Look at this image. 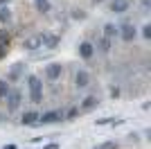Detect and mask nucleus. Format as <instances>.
<instances>
[{"instance_id": "1", "label": "nucleus", "mask_w": 151, "mask_h": 149, "mask_svg": "<svg viewBox=\"0 0 151 149\" xmlns=\"http://www.w3.org/2000/svg\"><path fill=\"white\" fill-rule=\"evenodd\" d=\"M29 97H32L34 104H38V102L43 99V84H41V79L34 77V74L29 77Z\"/></svg>"}, {"instance_id": "2", "label": "nucleus", "mask_w": 151, "mask_h": 149, "mask_svg": "<svg viewBox=\"0 0 151 149\" xmlns=\"http://www.w3.org/2000/svg\"><path fill=\"white\" fill-rule=\"evenodd\" d=\"M38 120H41L43 124L59 122V120H63V111H50V113H43V115H38Z\"/></svg>"}, {"instance_id": "3", "label": "nucleus", "mask_w": 151, "mask_h": 149, "mask_svg": "<svg viewBox=\"0 0 151 149\" xmlns=\"http://www.w3.org/2000/svg\"><path fill=\"white\" fill-rule=\"evenodd\" d=\"M57 45H59V36H54V34H41V48L54 50Z\"/></svg>"}, {"instance_id": "4", "label": "nucleus", "mask_w": 151, "mask_h": 149, "mask_svg": "<svg viewBox=\"0 0 151 149\" xmlns=\"http://www.w3.org/2000/svg\"><path fill=\"white\" fill-rule=\"evenodd\" d=\"M117 32H120V36L124 38V41H133V38H135V34H138L133 25H122V27H120Z\"/></svg>"}, {"instance_id": "5", "label": "nucleus", "mask_w": 151, "mask_h": 149, "mask_svg": "<svg viewBox=\"0 0 151 149\" xmlns=\"http://www.w3.org/2000/svg\"><path fill=\"white\" fill-rule=\"evenodd\" d=\"M7 102H9V111H16L20 104V93L18 90H9L7 93Z\"/></svg>"}, {"instance_id": "6", "label": "nucleus", "mask_w": 151, "mask_h": 149, "mask_svg": "<svg viewBox=\"0 0 151 149\" xmlns=\"http://www.w3.org/2000/svg\"><path fill=\"white\" fill-rule=\"evenodd\" d=\"M45 74H47V79H59V77H61V66H59V63H50V66H47V68H45Z\"/></svg>"}, {"instance_id": "7", "label": "nucleus", "mask_w": 151, "mask_h": 149, "mask_svg": "<svg viewBox=\"0 0 151 149\" xmlns=\"http://www.w3.org/2000/svg\"><path fill=\"white\" fill-rule=\"evenodd\" d=\"M23 48H25V50H38V48H41V34H36V36H29V38H25Z\"/></svg>"}, {"instance_id": "8", "label": "nucleus", "mask_w": 151, "mask_h": 149, "mask_svg": "<svg viewBox=\"0 0 151 149\" xmlns=\"http://www.w3.org/2000/svg\"><path fill=\"white\" fill-rule=\"evenodd\" d=\"M111 9H113L115 14H124L126 9H129V0H113Z\"/></svg>"}, {"instance_id": "9", "label": "nucleus", "mask_w": 151, "mask_h": 149, "mask_svg": "<svg viewBox=\"0 0 151 149\" xmlns=\"http://www.w3.org/2000/svg\"><path fill=\"white\" fill-rule=\"evenodd\" d=\"M93 52H95V48H93V43H88V41L79 45V54H81L83 59H90V56H93Z\"/></svg>"}, {"instance_id": "10", "label": "nucleus", "mask_w": 151, "mask_h": 149, "mask_svg": "<svg viewBox=\"0 0 151 149\" xmlns=\"http://www.w3.org/2000/svg\"><path fill=\"white\" fill-rule=\"evenodd\" d=\"M88 86V72L86 70H79L77 72V88H86Z\"/></svg>"}, {"instance_id": "11", "label": "nucleus", "mask_w": 151, "mask_h": 149, "mask_svg": "<svg viewBox=\"0 0 151 149\" xmlns=\"http://www.w3.org/2000/svg\"><path fill=\"white\" fill-rule=\"evenodd\" d=\"M36 122H38V113L27 111L25 115H23V124H27V127H32V124H36Z\"/></svg>"}, {"instance_id": "12", "label": "nucleus", "mask_w": 151, "mask_h": 149, "mask_svg": "<svg viewBox=\"0 0 151 149\" xmlns=\"http://www.w3.org/2000/svg\"><path fill=\"white\" fill-rule=\"evenodd\" d=\"M95 106H97V97L90 95V97H86L81 102V111H90V108H95Z\"/></svg>"}, {"instance_id": "13", "label": "nucleus", "mask_w": 151, "mask_h": 149, "mask_svg": "<svg viewBox=\"0 0 151 149\" xmlns=\"http://www.w3.org/2000/svg\"><path fill=\"white\" fill-rule=\"evenodd\" d=\"M97 48H99L101 52H111V38H106V36H101L99 41H97Z\"/></svg>"}, {"instance_id": "14", "label": "nucleus", "mask_w": 151, "mask_h": 149, "mask_svg": "<svg viewBox=\"0 0 151 149\" xmlns=\"http://www.w3.org/2000/svg\"><path fill=\"white\" fill-rule=\"evenodd\" d=\"M34 5H36L38 12H50V0H34Z\"/></svg>"}, {"instance_id": "15", "label": "nucleus", "mask_w": 151, "mask_h": 149, "mask_svg": "<svg viewBox=\"0 0 151 149\" xmlns=\"http://www.w3.org/2000/svg\"><path fill=\"white\" fill-rule=\"evenodd\" d=\"M9 18H12V12L7 7H0V23H9Z\"/></svg>"}, {"instance_id": "16", "label": "nucleus", "mask_w": 151, "mask_h": 149, "mask_svg": "<svg viewBox=\"0 0 151 149\" xmlns=\"http://www.w3.org/2000/svg\"><path fill=\"white\" fill-rule=\"evenodd\" d=\"M115 34H117V27L108 23L106 27H104V36H106V38H111V36H115Z\"/></svg>"}, {"instance_id": "17", "label": "nucleus", "mask_w": 151, "mask_h": 149, "mask_svg": "<svg viewBox=\"0 0 151 149\" xmlns=\"http://www.w3.org/2000/svg\"><path fill=\"white\" fill-rule=\"evenodd\" d=\"M9 90H12V88H9V84L0 79V97H7V93H9Z\"/></svg>"}, {"instance_id": "18", "label": "nucleus", "mask_w": 151, "mask_h": 149, "mask_svg": "<svg viewBox=\"0 0 151 149\" xmlns=\"http://www.w3.org/2000/svg\"><path fill=\"white\" fill-rule=\"evenodd\" d=\"M142 36H145V38H151V25H145V27H142Z\"/></svg>"}, {"instance_id": "19", "label": "nucleus", "mask_w": 151, "mask_h": 149, "mask_svg": "<svg viewBox=\"0 0 151 149\" xmlns=\"http://www.w3.org/2000/svg\"><path fill=\"white\" fill-rule=\"evenodd\" d=\"M77 113H79V108H70V111H68V120L77 118Z\"/></svg>"}, {"instance_id": "20", "label": "nucleus", "mask_w": 151, "mask_h": 149, "mask_svg": "<svg viewBox=\"0 0 151 149\" xmlns=\"http://www.w3.org/2000/svg\"><path fill=\"white\" fill-rule=\"evenodd\" d=\"M113 122V118H101V120H97V124H111Z\"/></svg>"}, {"instance_id": "21", "label": "nucleus", "mask_w": 151, "mask_h": 149, "mask_svg": "<svg viewBox=\"0 0 151 149\" xmlns=\"http://www.w3.org/2000/svg\"><path fill=\"white\" fill-rule=\"evenodd\" d=\"M101 149H115V145L113 142H104V145H101Z\"/></svg>"}, {"instance_id": "22", "label": "nucleus", "mask_w": 151, "mask_h": 149, "mask_svg": "<svg viewBox=\"0 0 151 149\" xmlns=\"http://www.w3.org/2000/svg\"><path fill=\"white\" fill-rule=\"evenodd\" d=\"M45 149H59V147H57V142H52V145H47Z\"/></svg>"}, {"instance_id": "23", "label": "nucleus", "mask_w": 151, "mask_h": 149, "mask_svg": "<svg viewBox=\"0 0 151 149\" xmlns=\"http://www.w3.org/2000/svg\"><path fill=\"white\" fill-rule=\"evenodd\" d=\"M5 149H16V145H9V147H5Z\"/></svg>"}, {"instance_id": "24", "label": "nucleus", "mask_w": 151, "mask_h": 149, "mask_svg": "<svg viewBox=\"0 0 151 149\" xmlns=\"http://www.w3.org/2000/svg\"><path fill=\"white\" fill-rule=\"evenodd\" d=\"M5 2H9V0H0V7H2V5H5Z\"/></svg>"}, {"instance_id": "25", "label": "nucleus", "mask_w": 151, "mask_h": 149, "mask_svg": "<svg viewBox=\"0 0 151 149\" xmlns=\"http://www.w3.org/2000/svg\"><path fill=\"white\" fill-rule=\"evenodd\" d=\"M93 2H101V0H93Z\"/></svg>"}]
</instances>
